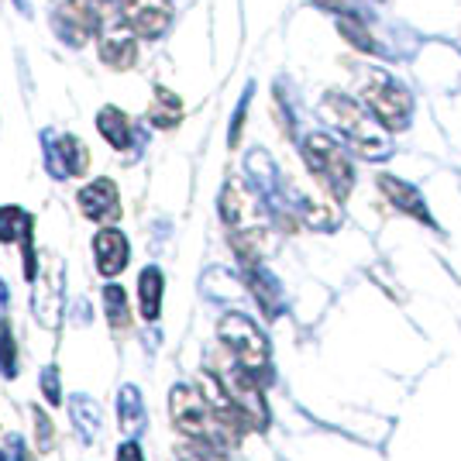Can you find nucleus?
<instances>
[{"mask_svg":"<svg viewBox=\"0 0 461 461\" xmlns=\"http://www.w3.org/2000/svg\"><path fill=\"white\" fill-rule=\"evenodd\" d=\"M321 111H324L327 121L348 138V145H351L358 155H366V158H383V155H389L385 128L372 117L368 107L355 104L348 94H338V90L324 94Z\"/></svg>","mask_w":461,"mask_h":461,"instance_id":"1","label":"nucleus"},{"mask_svg":"<svg viewBox=\"0 0 461 461\" xmlns=\"http://www.w3.org/2000/svg\"><path fill=\"white\" fill-rule=\"evenodd\" d=\"M169 413H173V423L190 438V441L211 444L213 451H221V455L238 441L228 427H224V420L213 413V406L207 403V396H200V393L186 383L173 385V393H169Z\"/></svg>","mask_w":461,"mask_h":461,"instance_id":"2","label":"nucleus"},{"mask_svg":"<svg viewBox=\"0 0 461 461\" xmlns=\"http://www.w3.org/2000/svg\"><path fill=\"white\" fill-rule=\"evenodd\" d=\"M217 338L224 341L234 362L249 372L255 383H272V351L266 334L258 330V324L245 317V313H224L217 324Z\"/></svg>","mask_w":461,"mask_h":461,"instance_id":"3","label":"nucleus"},{"mask_svg":"<svg viewBox=\"0 0 461 461\" xmlns=\"http://www.w3.org/2000/svg\"><path fill=\"white\" fill-rule=\"evenodd\" d=\"M303 162L334 200H348V193L355 186V169L341 141H334L324 131H313L303 138Z\"/></svg>","mask_w":461,"mask_h":461,"instance_id":"4","label":"nucleus"},{"mask_svg":"<svg viewBox=\"0 0 461 461\" xmlns=\"http://www.w3.org/2000/svg\"><path fill=\"white\" fill-rule=\"evenodd\" d=\"M362 100L372 111V117L383 124L385 131H403L410 124V111H413V96L406 94L400 83L389 77H372L362 90Z\"/></svg>","mask_w":461,"mask_h":461,"instance_id":"5","label":"nucleus"},{"mask_svg":"<svg viewBox=\"0 0 461 461\" xmlns=\"http://www.w3.org/2000/svg\"><path fill=\"white\" fill-rule=\"evenodd\" d=\"M117 14L128 32L138 39H158L173 24V7L169 0H117Z\"/></svg>","mask_w":461,"mask_h":461,"instance_id":"6","label":"nucleus"},{"mask_svg":"<svg viewBox=\"0 0 461 461\" xmlns=\"http://www.w3.org/2000/svg\"><path fill=\"white\" fill-rule=\"evenodd\" d=\"M62 307H66V286H62V266L49 262V269L35 276V296H32V310L35 321L49 330L62 324Z\"/></svg>","mask_w":461,"mask_h":461,"instance_id":"7","label":"nucleus"},{"mask_svg":"<svg viewBox=\"0 0 461 461\" xmlns=\"http://www.w3.org/2000/svg\"><path fill=\"white\" fill-rule=\"evenodd\" d=\"M224 385H228L234 406L241 410V417L249 420V427L266 430L269 427V406H266V396H262V383H255L249 372L238 366L224 375Z\"/></svg>","mask_w":461,"mask_h":461,"instance_id":"8","label":"nucleus"},{"mask_svg":"<svg viewBox=\"0 0 461 461\" xmlns=\"http://www.w3.org/2000/svg\"><path fill=\"white\" fill-rule=\"evenodd\" d=\"M52 24H56L59 39L77 45V49L94 39V32H100V21H96L94 7L86 0H56Z\"/></svg>","mask_w":461,"mask_h":461,"instance_id":"9","label":"nucleus"},{"mask_svg":"<svg viewBox=\"0 0 461 461\" xmlns=\"http://www.w3.org/2000/svg\"><path fill=\"white\" fill-rule=\"evenodd\" d=\"M45 162H49V173L56 179H69V176L86 173L90 152L77 135H45Z\"/></svg>","mask_w":461,"mask_h":461,"instance_id":"10","label":"nucleus"},{"mask_svg":"<svg viewBox=\"0 0 461 461\" xmlns=\"http://www.w3.org/2000/svg\"><path fill=\"white\" fill-rule=\"evenodd\" d=\"M32 230H35V221H32L28 211H21V207H0V245L21 241V249H24V279H28V283H35V276H39Z\"/></svg>","mask_w":461,"mask_h":461,"instance_id":"11","label":"nucleus"},{"mask_svg":"<svg viewBox=\"0 0 461 461\" xmlns=\"http://www.w3.org/2000/svg\"><path fill=\"white\" fill-rule=\"evenodd\" d=\"M94 258H96V272L104 279H114L121 272L128 269L131 262V245L124 238V230L117 228H104L94 234Z\"/></svg>","mask_w":461,"mask_h":461,"instance_id":"12","label":"nucleus"},{"mask_svg":"<svg viewBox=\"0 0 461 461\" xmlns=\"http://www.w3.org/2000/svg\"><path fill=\"white\" fill-rule=\"evenodd\" d=\"M77 203L83 217H90V221H117V213H121V193H117V183L114 179H107V176H100L94 183H86L83 190L77 193Z\"/></svg>","mask_w":461,"mask_h":461,"instance_id":"13","label":"nucleus"},{"mask_svg":"<svg viewBox=\"0 0 461 461\" xmlns=\"http://www.w3.org/2000/svg\"><path fill=\"white\" fill-rule=\"evenodd\" d=\"M375 183H379L383 196L396 207V211L410 213L413 221H420V224H430V228H434V217H430V211L423 207V196L413 190L410 183H403V179H396V176H389V173H383Z\"/></svg>","mask_w":461,"mask_h":461,"instance_id":"14","label":"nucleus"},{"mask_svg":"<svg viewBox=\"0 0 461 461\" xmlns=\"http://www.w3.org/2000/svg\"><path fill=\"white\" fill-rule=\"evenodd\" d=\"M100 62L111 66V69H131L138 62V35L128 32L124 24L104 32L100 39Z\"/></svg>","mask_w":461,"mask_h":461,"instance_id":"15","label":"nucleus"},{"mask_svg":"<svg viewBox=\"0 0 461 461\" xmlns=\"http://www.w3.org/2000/svg\"><path fill=\"white\" fill-rule=\"evenodd\" d=\"M69 417H73V423H77L79 441L83 444L100 441V434H104V413H100L96 400L83 396V393L69 396Z\"/></svg>","mask_w":461,"mask_h":461,"instance_id":"16","label":"nucleus"},{"mask_svg":"<svg viewBox=\"0 0 461 461\" xmlns=\"http://www.w3.org/2000/svg\"><path fill=\"white\" fill-rule=\"evenodd\" d=\"M96 131L107 138V145L117 149V152L135 145V124H131V117L124 114V111H117V107H104L96 114Z\"/></svg>","mask_w":461,"mask_h":461,"instance_id":"17","label":"nucleus"},{"mask_svg":"<svg viewBox=\"0 0 461 461\" xmlns=\"http://www.w3.org/2000/svg\"><path fill=\"white\" fill-rule=\"evenodd\" d=\"M117 420H121V430L128 434V438H141V430H145V400H141V393H138V385H121L117 389Z\"/></svg>","mask_w":461,"mask_h":461,"instance_id":"18","label":"nucleus"},{"mask_svg":"<svg viewBox=\"0 0 461 461\" xmlns=\"http://www.w3.org/2000/svg\"><path fill=\"white\" fill-rule=\"evenodd\" d=\"M162 269L158 266H149L138 276V303H141V317L145 324H155L158 313H162Z\"/></svg>","mask_w":461,"mask_h":461,"instance_id":"19","label":"nucleus"},{"mask_svg":"<svg viewBox=\"0 0 461 461\" xmlns=\"http://www.w3.org/2000/svg\"><path fill=\"white\" fill-rule=\"evenodd\" d=\"M249 283H251V293H255V300H258V307L266 310V317H279V286H276V279L266 276V269H258V266H249Z\"/></svg>","mask_w":461,"mask_h":461,"instance_id":"20","label":"nucleus"},{"mask_svg":"<svg viewBox=\"0 0 461 461\" xmlns=\"http://www.w3.org/2000/svg\"><path fill=\"white\" fill-rule=\"evenodd\" d=\"M179 117H183V100L166 86H155V107L149 111V121L155 128H176Z\"/></svg>","mask_w":461,"mask_h":461,"instance_id":"21","label":"nucleus"},{"mask_svg":"<svg viewBox=\"0 0 461 461\" xmlns=\"http://www.w3.org/2000/svg\"><path fill=\"white\" fill-rule=\"evenodd\" d=\"M338 32H341V39L351 41L358 52H375V39H372V32H368V24L355 11H341L338 14Z\"/></svg>","mask_w":461,"mask_h":461,"instance_id":"22","label":"nucleus"},{"mask_svg":"<svg viewBox=\"0 0 461 461\" xmlns=\"http://www.w3.org/2000/svg\"><path fill=\"white\" fill-rule=\"evenodd\" d=\"M104 313H107V321H111L114 330H128L131 310H128V293H124V286H117V283L104 286Z\"/></svg>","mask_w":461,"mask_h":461,"instance_id":"23","label":"nucleus"},{"mask_svg":"<svg viewBox=\"0 0 461 461\" xmlns=\"http://www.w3.org/2000/svg\"><path fill=\"white\" fill-rule=\"evenodd\" d=\"M0 372L7 379L18 375V345H14V330L4 317H0Z\"/></svg>","mask_w":461,"mask_h":461,"instance_id":"24","label":"nucleus"},{"mask_svg":"<svg viewBox=\"0 0 461 461\" xmlns=\"http://www.w3.org/2000/svg\"><path fill=\"white\" fill-rule=\"evenodd\" d=\"M303 221H307L310 228H321V230H334L338 228V211H330L324 203H317V200H303Z\"/></svg>","mask_w":461,"mask_h":461,"instance_id":"25","label":"nucleus"},{"mask_svg":"<svg viewBox=\"0 0 461 461\" xmlns=\"http://www.w3.org/2000/svg\"><path fill=\"white\" fill-rule=\"evenodd\" d=\"M39 385H41V396L49 400V406H62V385H59V368L56 366L41 368Z\"/></svg>","mask_w":461,"mask_h":461,"instance_id":"26","label":"nucleus"},{"mask_svg":"<svg viewBox=\"0 0 461 461\" xmlns=\"http://www.w3.org/2000/svg\"><path fill=\"white\" fill-rule=\"evenodd\" d=\"M4 461H35L21 434H7V441H4Z\"/></svg>","mask_w":461,"mask_h":461,"instance_id":"27","label":"nucleus"},{"mask_svg":"<svg viewBox=\"0 0 461 461\" xmlns=\"http://www.w3.org/2000/svg\"><path fill=\"white\" fill-rule=\"evenodd\" d=\"M35 434H39V451H49V447H52V434H56V430H52V420L41 413L39 406H35Z\"/></svg>","mask_w":461,"mask_h":461,"instance_id":"28","label":"nucleus"},{"mask_svg":"<svg viewBox=\"0 0 461 461\" xmlns=\"http://www.w3.org/2000/svg\"><path fill=\"white\" fill-rule=\"evenodd\" d=\"M114 461H145V451H141V444H138L135 438H128V441L117 447Z\"/></svg>","mask_w":461,"mask_h":461,"instance_id":"29","label":"nucleus"},{"mask_svg":"<svg viewBox=\"0 0 461 461\" xmlns=\"http://www.w3.org/2000/svg\"><path fill=\"white\" fill-rule=\"evenodd\" d=\"M317 4H321L324 11H334V14H341V11H351L345 0H317Z\"/></svg>","mask_w":461,"mask_h":461,"instance_id":"30","label":"nucleus"},{"mask_svg":"<svg viewBox=\"0 0 461 461\" xmlns=\"http://www.w3.org/2000/svg\"><path fill=\"white\" fill-rule=\"evenodd\" d=\"M7 300H11V296H7V286H4V279H0V313L7 310Z\"/></svg>","mask_w":461,"mask_h":461,"instance_id":"31","label":"nucleus"},{"mask_svg":"<svg viewBox=\"0 0 461 461\" xmlns=\"http://www.w3.org/2000/svg\"><path fill=\"white\" fill-rule=\"evenodd\" d=\"M0 461H4V455H0Z\"/></svg>","mask_w":461,"mask_h":461,"instance_id":"32","label":"nucleus"}]
</instances>
